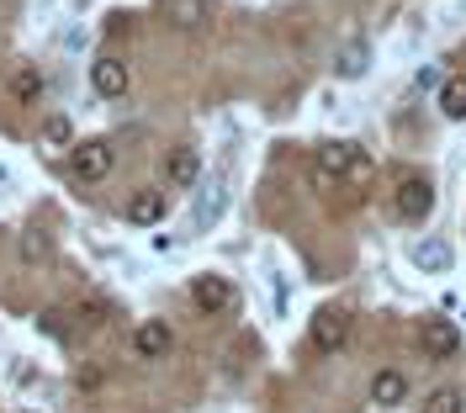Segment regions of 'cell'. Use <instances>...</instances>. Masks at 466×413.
Returning a JSON list of instances; mask_svg holds the SVG:
<instances>
[{"label": "cell", "instance_id": "cell-14", "mask_svg": "<svg viewBox=\"0 0 466 413\" xmlns=\"http://www.w3.org/2000/svg\"><path fill=\"white\" fill-rule=\"evenodd\" d=\"M334 69H339L345 80H360V75L371 69V48H366L360 37H350L345 48H339V59H334Z\"/></svg>", "mask_w": 466, "mask_h": 413}, {"label": "cell", "instance_id": "cell-10", "mask_svg": "<svg viewBox=\"0 0 466 413\" xmlns=\"http://www.w3.org/2000/svg\"><path fill=\"white\" fill-rule=\"evenodd\" d=\"M165 176H170L175 191L197 186V180H202V154H197V148H175L170 159H165Z\"/></svg>", "mask_w": 466, "mask_h": 413}, {"label": "cell", "instance_id": "cell-7", "mask_svg": "<svg viewBox=\"0 0 466 413\" xmlns=\"http://www.w3.org/2000/svg\"><path fill=\"white\" fill-rule=\"evenodd\" d=\"M191 302L202 313H223V307H233V281L228 276H197L191 281Z\"/></svg>", "mask_w": 466, "mask_h": 413}, {"label": "cell", "instance_id": "cell-12", "mask_svg": "<svg viewBox=\"0 0 466 413\" xmlns=\"http://www.w3.org/2000/svg\"><path fill=\"white\" fill-rule=\"evenodd\" d=\"M403 398H408L403 371H377V377H371V403H377V408H398Z\"/></svg>", "mask_w": 466, "mask_h": 413}, {"label": "cell", "instance_id": "cell-17", "mask_svg": "<svg viewBox=\"0 0 466 413\" xmlns=\"http://www.w3.org/2000/svg\"><path fill=\"white\" fill-rule=\"evenodd\" d=\"M424 413H466V398L456 392V387H435L430 403H424Z\"/></svg>", "mask_w": 466, "mask_h": 413}, {"label": "cell", "instance_id": "cell-9", "mask_svg": "<svg viewBox=\"0 0 466 413\" xmlns=\"http://www.w3.org/2000/svg\"><path fill=\"white\" fill-rule=\"evenodd\" d=\"M207 16H212V0H165V22L180 32L207 27Z\"/></svg>", "mask_w": 466, "mask_h": 413}, {"label": "cell", "instance_id": "cell-2", "mask_svg": "<svg viewBox=\"0 0 466 413\" xmlns=\"http://www.w3.org/2000/svg\"><path fill=\"white\" fill-rule=\"evenodd\" d=\"M69 176L75 180H106L112 176V144H106V138L69 144Z\"/></svg>", "mask_w": 466, "mask_h": 413}, {"label": "cell", "instance_id": "cell-6", "mask_svg": "<svg viewBox=\"0 0 466 413\" xmlns=\"http://www.w3.org/2000/svg\"><path fill=\"white\" fill-rule=\"evenodd\" d=\"M170 345H175V334H170L165 318H148V324L133 328V355H138V360H165Z\"/></svg>", "mask_w": 466, "mask_h": 413}, {"label": "cell", "instance_id": "cell-20", "mask_svg": "<svg viewBox=\"0 0 466 413\" xmlns=\"http://www.w3.org/2000/svg\"><path fill=\"white\" fill-rule=\"evenodd\" d=\"M48 249H54V244H48V234H37V228H32V234H22V260H48Z\"/></svg>", "mask_w": 466, "mask_h": 413}, {"label": "cell", "instance_id": "cell-3", "mask_svg": "<svg viewBox=\"0 0 466 413\" xmlns=\"http://www.w3.org/2000/svg\"><path fill=\"white\" fill-rule=\"evenodd\" d=\"M308 339H313V350H319V355L345 350L350 313H345V307H319V313H313V324H308Z\"/></svg>", "mask_w": 466, "mask_h": 413}, {"label": "cell", "instance_id": "cell-18", "mask_svg": "<svg viewBox=\"0 0 466 413\" xmlns=\"http://www.w3.org/2000/svg\"><path fill=\"white\" fill-rule=\"evenodd\" d=\"M223 206H228V191H223V186H207V202L197 206V223H212V217H223Z\"/></svg>", "mask_w": 466, "mask_h": 413}, {"label": "cell", "instance_id": "cell-16", "mask_svg": "<svg viewBox=\"0 0 466 413\" xmlns=\"http://www.w3.org/2000/svg\"><path fill=\"white\" fill-rule=\"evenodd\" d=\"M11 96H16L22 106H32V101L43 96V75H37V69H16V75H11Z\"/></svg>", "mask_w": 466, "mask_h": 413}, {"label": "cell", "instance_id": "cell-5", "mask_svg": "<svg viewBox=\"0 0 466 413\" xmlns=\"http://www.w3.org/2000/svg\"><path fill=\"white\" fill-rule=\"evenodd\" d=\"M127 64L116 59V54H101V59L90 64V86H96V96H106V101H116V96H127Z\"/></svg>", "mask_w": 466, "mask_h": 413}, {"label": "cell", "instance_id": "cell-1", "mask_svg": "<svg viewBox=\"0 0 466 413\" xmlns=\"http://www.w3.org/2000/svg\"><path fill=\"white\" fill-rule=\"evenodd\" d=\"M313 180H319V186H339V180H371V159H366L355 144H345V138H329V144H319Z\"/></svg>", "mask_w": 466, "mask_h": 413}, {"label": "cell", "instance_id": "cell-4", "mask_svg": "<svg viewBox=\"0 0 466 413\" xmlns=\"http://www.w3.org/2000/svg\"><path fill=\"white\" fill-rule=\"evenodd\" d=\"M392 212L403 217V223H424L430 212H435V186L424 176H408L398 191H392Z\"/></svg>", "mask_w": 466, "mask_h": 413}, {"label": "cell", "instance_id": "cell-19", "mask_svg": "<svg viewBox=\"0 0 466 413\" xmlns=\"http://www.w3.org/2000/svg\"><path fill=\"white\" fill-rule=\"evenodd\" d=\"M43 138L48 144H75V122L64 117V112H54V117L43 122Z\"/></svg>", "mask_w": 466, "mask_h": 413}, {"label": "cell", "instance_id": "cell-8", "mask_svg": "<svg viewBox=\"0 0 466 413\" xmlns=\"http://www.w3.org/2000/svg\"><path fill=\"white\" fill-rule=\"evenodd\" d=\"M122 212H127V223H138V228H154V223L170 212V202H165V191H133Z\"/></svg>", "mask_w": 466, "mask_h": 413}, {"label": "cell", "instance_id": "cell-13", "mask_svg": "<svg viewBox=\"0 0 466 413\" xmlns=\"http://www.w3.org/2000/svg\"><path fill=\"white\" fill-rule=\"evenodd\" d=\"M440 117L451 122H466V75H451V80H440Z\"/></svg>", "mask_w": 466, "mask_h": 413}, {"label": "cell", "instance_id": "cell-11", "mask_svg": "<svg viewBox=\"0 0 466 413\" xmlns=\"http://www.w3.org/2000/svg\"><path fill=\"white\" fill-rule=\"evenodd\" d=\"M424 350L435 355V360H451V355L461 350V334L445 324V318H430V324H424Z\"/></svg>", "mask_w": 466, "mask_h": 413}, {"label": "cell", "instance_id": "cell-15", "mask_svg": "<svg viewBox=\"0 0 466 413\" xmlns=\"http://www.w3.org/2000/svg\"><path fill=\"white\" fill-rule=\"evenodd\" d=\"M413 266L419 270H445L451 266V244H445V238H424V244H413Z\"/></svg>", "mask_w": 466, "mask_h": 413}]
</instances>
